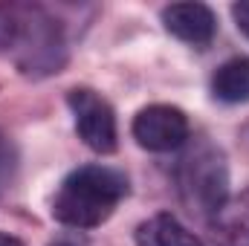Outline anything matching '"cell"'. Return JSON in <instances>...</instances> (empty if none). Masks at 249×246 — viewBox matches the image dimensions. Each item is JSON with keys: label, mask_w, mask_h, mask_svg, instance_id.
<instances>
[{"label": "cell", "mask_w": 249, "mask_h": 246, "mask_svg": "<svg viewBox=\"0 0 249 246\" xmlns=\"http://www.w3.org/2000/svg\"><path fill=\"white\" fill-rule=\"evenodd\" d=\"M133 139L154 154L183 148L188 139V119L174 105H148L133 119Z\"/></svg>", "instance_id": "5b68a950"}, {"label": "cell", "mask_w": 249, "mask_h": 246, "mask_svg": "<svg viewBox=\"0 0 249 246\" xmlns=\"http://www.w3.org/2000/svg\"><path fill=\"white\" fill-rule=\"evenodd\" d=\"M162 23L174 38L191 47H209L217 32L214 12L206 3H171L162 9Z\"/></svg>", "instance_id": "8992f818"}, {"label": "cell", "mask_w": 249, "mask_h": 246, "mask_svg": "<svg viewBox=\"0 0 249 246\" xmlns=\"http://www.w3.org/2000/svg\"><path fill=\"white\" fill-rule=\"evenodd\" d=\"M212 93L226 105L249 102V58H232L220 64L212 75Z\"/></svg>", "instance_id": "9c48e42d"}, {"label": "cell", "mask_w": 249, "mask_h": 246, "mask_svg": "<svg viewBox=\"0 0 249 246\" xmlns=\"http://www.w3.org/2000/svg\"><path fill=\"white\" fill-rule=\"evenodd\" d=\"M212 246H249V188L226 197L223 206L209 217Z\"/></svg>", "instance_id": "52a82bcc"}, {"label": "cell", "mask_w": 249, "mask_h": 246, "mask_svg": "<svg viewBox=\"0 0 249 246\" xmlns=\"http://www.w3.org/2000/svg\"><path fill=\"white\" fill-rule=\"evenodd\" d=\"M180 194L191 206V211H200L203 217H212L223 200H226V185H229V171L226 159L217 148L200 145L188 151L177 171Z\"/></svg>", "instance_id": "3957f363"}, {"label": "cell", "mask_w": 249, "mask_h": 246, "mask_svg": "<svg viewBox=\"0 0 249 246\" xmlns=\"http://www.w3.org/2000/svg\"><path fill=\"white\" fill-rule=\"evenodd\" d=\"M0 50L12 53L23 72H58L61 35L55 20H50L41 9L15 6L0 12Z\"/></svg>", "instance_id": "7a4b0ae2"}, {"label": "cell", "mask_w": 249, "mask_h": 246, "mask_svg": "<svg viewBox=\"0 0 249 246\" xmlns=\"http://www.w3.org/2000/svg\"><path fill=\"white\" fill-rule=\"evenodd\" d=\"M127 197V177L107 165H84L64 177L53 197V217L70 229L102 226Z\"/></svg>", "instance_id": "6da1fadb"}, {"label": "cell", "mask_w": 249, "mask_h": 246, "mask_svg": "<svg viewBox=\"0 0 249 246\" xmlns=\"http://www.w3.org/2000/svg\"><path fill=\"white\" fill-rule=\"evenodd\" d=\"M136 246H203V244L174 214L160 211V214H154V217H148L145 223L136 226Z\"/></svg>", "instance_id": "ba28073f"}, {"label": "cell", "mask_w": 249, "mask_h": 246, "mask_svg": "<svg viewBox=\"0 0 249 246\" xmlns=\"http://www.w3.org/2000/svg\"><path fill=\"white\" fill-rule=\"evenodd\" d=\"M67 105L75 116V130L84 139V145L96 154H113L119 145V130H116V113L90 87H75L67 93Z\"/></svg>", "instance_id": "277c9868"}, {"label": "cell", "mask_w": 249, "mask_h": 246, "mask_svg": "<svg viewBox=\"0 0 249 246\" xmlns=\"http://www.w3.org/2000/svg\"><path fill=\"white\" fill-rule=\"evenodd\" d=\"M0 246H23L15 235H6V232H0Z\"/></svg>", "instance_id": "7c38bea8"}, {"label": "cell", "mask_w": 249, "mask_h": 246, "mask_svg": "<svg viewBox=\"0 0 249 246\" xmlns=\"http://www.w3.org/2000/svg\"><path fill=\"white\" fill-rule=\"evenodd\" d=\"M232 18H235L238 29L249 38V0H241V3H235V6H232Z\"/></svg>", "instance_id": "30bf717a"}, {"label": "cell", "mask_w": 249, "mask_h": 246, "mask_svg": "<svg viewBox=\"0 0 249 246\" xmlns=\"http://www.w3.org/2000/svg\"><path fill=\"white\" fill-rule=\"evenodd\" d=\"M50 246H87V241H84V238H78L75 232H67V235H58Z\"/></svg>", "instance_id": "8fae6325"}]
</instances>
